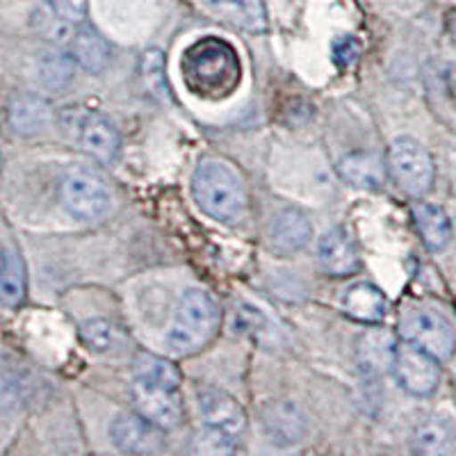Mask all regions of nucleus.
<instances>
[{
    "mask_svg": "<svg viewBox=\"0 0 456 456\" xmlns=\"http://www.w3.org/2000/svg\"><path fill=\"white\" fill-rule=\"evenodd\" d=\"M181 76L197 99H228L242 80L238 51L219 37H201L183 51Z\"/></svg>",
    "mask_w": 456,
    "mask_h": 456,
    "instance_id": "obj_1",
    "label": "nucleus"
},
{
    "mask_svg": "<svg viewBox=\"0 0 456 456\" xmlns=\"http://www.w3.org/2000/svg\"><path fill=\"white\" fill-rule=\"evenodd\" d=\"M192 194L203 213L224 224H233L242 219L247 210V192L226 162L203 160L194 169Z\"/></svg>",
    "mask_w": 456,
    "mask_h": 456,
    "instance_id": "obj_2",
    "label": "nucleus"
},
{
    "mask_svg": "<svg viewBox=\"0 0 456 456\" xmlns=\"http://www.w3.org/2000/svg\"><path fill=\"white\" fill-rule=\"evenodd\" d=\"M219 322L222 313L213 297L203 290H187L167 331V349L174 356H192L201 352L217 336Z\"/></svg>",
    "mask_w": 456,
    "mask_h": 456,
    "instance_id": "obj_3",
    "label": "nucleus"
},
{
    "mask_svg": "<svg viewBox=\"0 0 456 456\" xmlns=\"http://www.w3.org/2000/svg\"><path fill=\"white\" fill-rule=\"evenodd\" d=\"M399 333L438 361H447L456 352V333L443 313L429 306H406L399 313Z\"/></svg>",
    "mask_w": 456,
    "mask_h": 456,
    "instance_id": "obj_4",
    "label": "nucleus"
},
{
    "mask_svg": "<svg viewBox=\"0 0 456 456\" xmlns=\"http://www.w3.org/2000/svg\"><path fill=\"white\" fill-rule=\"evenodd\" d=\"M386 162H388L390 178L409 197L420 199L434 187V160H431L429 151L413 137H397L390 144Z\"/></svg>",
    "mask_w": 456,
    "mask_h": 456,
    "instance_id": "obj_5",
    "label": "nucleus"
},
{
    "mask_svg": "<svg viewBox=\"0 0 456 456\" xmlns=\"http://www.w3.org/2000/svg\"><path fill=\"white\" fill-rule=\"evenodd\" d=\"M60 199L69 215L92 222L110 208V190L103 178L89 167H71L60 181Z\"/></svg>",
    "mask_w": 456,
    "mask_h": 456,
    "instance_id": "obj_6",
    "label": "nucleus"
},
{
    "mask_svg": "<svg viewBox=\"0 0 456 456\" xmlns=\"http://www.w3.org/2000/svg\"><path fill=\"white\" fill-rule=\"evenodd\" d=\"M441 361L409 340L395 345L393 372L399 386L415 397H427L438 388L441 381Z\"/></svg>",
    "mask_w": 456,
    "mask_h": 456,
    "instance_id": "obj_7",
    "label": "nucleus"
},
{
    "mask_svg": "<svg viewBox=\"0 0 456 456\" xmlns=\"http://www.w3.org/2000/svg\"><path fill=\"white\" fill-rule=\"evenodd\" d=\"M133 404L137 413L151 420L162 431L176 429L183 420L181 388H171L165 384H151L144 379H135L133 384Z\"/></svg>",
    "mask_w": 456,
    "mask_h": 456,
    "instance_id": "obj_8",
    "label": "nucleus"
},
{
    "mask_svg": "<svg viewBox=\"0 0 456 456\" xmlns=\"http://www.w3.org/2000/svg\"><path fill=\"white\" fill-rule=\"evenodd\" d=\"M201 413L206 429L210 434L219 436L224 441L233 443L247 429V413L242 404L233 395L224 393L217 388H208L201 393Z\"/></svg>",
    "mask_w": 456,
    "mask_h": 456,
    "instance_id": "obj_9",
    "label": "nucleus"
},
{
    "mask_svg": "<svg viewBox=\"0 0 456 456\" xmlns=\"http://www.w3.org/2000/svg\"><path fill=\"white\" fill-rule=\"evenodd\" d=\"M112 443L119 450L133 452V454H146L156 452L162 443V429L151 420H146L142 413H121L114 418Z\"/></svg>",
    "mask_w": 456,
    "mask_h": 456,
    "instance_id": "obj_10",
    "label": "nucleus"
},
{
    "mask_svg": "<svg viewBox=\"0 0 456 456\" xmlns=\"http://www.w3.org/2000/svg\"><path fill=\"white\" fill-rule=\"evenodd\" d=\"M320 263L322 270L336 279L356 274L361 267V254L347 228H331L324 233L320 240Z\"/></svg>",
    "mask_w": 456,
    "mask_h": 456,
    "instance_id": "obj_11",
    "label": "nucleus"
},
{
    "mask_svg": "<svg viewBox=\"0 0 456 456\" xmlns=\"http://www.w3.org/2000/svg\"><path fill=\"white\" fill-rule=\"evenodd\" d=\"M78 142L80 149L89 158H94L96 162H103V165L117 158L121 146V137L117 128L99 112L85 114L83 121L78 124Z\"/></svg>",
    "mask_w": 456,
    "mask_h": 456,
    "instance_id": "obj_12",
    "label": "nucleus"
},
{
    "mask_svg": "<svg viewBox=\"0 0 456 456\" xmlns=\"http://www.w3.org/2000/svg\"><path fill=\"white\" fill-rule=\"evenodd\" d=\"M201 3L231 26L249 32L267 30V12L263 0H201Z\"/></svg>",
    "mask_w": 456,
    "mask_h": 456,
    "instance_id": "obj_13",
    "label": "nucleus"
},
{
    "mask_svg": "<svg viewBox=\"0 0 456 456\" xmlns=\"http://www.w3.org/2000/svg\"><path fill=\"white\" fill-rule=\"evenodd\" d=\"M311 222L297 208H285L272 222V244L281 254H295L311 240Z\"/></svg>",
    "mask_w": 456,
    "mask_h": 456,
    "instance_id": "obj_14",
    "label": "nucleus"
},
{
    "mask_svg": "<svg viewBox=\"0 0 456 456\" xmlns=\"http://www.w3.org/2000/svg\"><path fill=\"white\" fill-rule=\"evenodd\" d=\"M342 308L352 320L361 324H379L388 313V301L384 292L374 288L372 283H356L352 285L342 299Z\"/></svg>",
    "mask_w": 456,
    "mask_h": 456,
    "instance_id": "obj_15",
    "label": "nucleus"
},
{
    "mask_svg": "<svg viewBox=\"0 0 456 456\" xmlns=\"http://www.w3.org/2000/svg\"><path fill=\"white\" fill-rule=\"evenodd\" d=\"M340 174L354 187L377 190L384 185L386 176H388V162H384V158H379L377 153H370V151H356V153L342 158Z\"/></svg>",
    "mask_w": 456,
    "mask_h": 456,
    "instance_id": "obj_16",
    "label": "nucleus"
},
{
    "mask_svg": "<svg viewBox=\"0 0 456 456\" xmlns=\"http://www.w3.org/2000/svg\"><path fill=\"white\" fill-rule=\"evenodd\" d=\"M10 126L19 135H35L51 121V105L35 94H21L14 96L7 110Z\"/></svg>",
    "mask_w": 456,
    "mask_h": 456,
    "instance_id": "obj_17",
    "label": "nucleus"
},
{
    "mask_svg": "<svg viewBox=\"0 0 456 456\" xmlns=\"http://www.w3.org/2000/svg\"><path fill=\"white\" fill-rule=\"evenodd\" d=\"M263 422L267 434L272 436V441L276 443H297L306 431L304 425V415L297 411V406L288 404V402H276L270 404L263 413Z\"/></svg>",
    "mask_w": 456,
    "mask_h": 456,
    "instance_id": "obj_18",
    "label": "nucleus"
},
{
    "mask_svg": "<svg viewBox=\"0 0 456 456\" xmlns=\"http://www.w3.org/2000/svg\"><path fill=\"white\" fill-rule=\"evenodd\" d=\"M71 55L89 73H101L110 62V44L99 30L83 26L71 42Z\"/></svg>",
    "mask_w": 456,
    "mask_h": 456,
    "instance_id": "obj_19",
    "label": "nucleus"
},
{
    "mask_svg": "<svg viewBox=\"0 0 456 456\" xmlns=\"http://www.w3.org/2000/svg\"><path fill=\"white\" fill-rule=\"evenodd\" d=\"M413 219L418 231H420L422 242L431 251H441L443 247H447L452 238V224L443 208L431 206V203H418L413 208Z\"/></svg>",
    "mask_w": 456,
    "mask_h": 456,
    "instance_id": "obj_20",
    "label": "nucleus"
},
{
    "mask_svg": "<svg viewBox=\"0 0 456 456\" xmlns=\"http://www.w3.org/2000/svg\"><path fill=\"white\" fill-rule=\"evenodd\" d=\"M26 288L28 276L21 254L12 244H7L3 251V304L7 308L19 306L26 297Z\"/></svg>",
    "mask_w": 456,
    "mask_h": 456,
    "instance_id": "obj_21",
    "label": "nucleus"
},
{
    "mask_svg": "<svg viewBox=\"0 0 456 456\" xmlns=\"http://www.w3.org/2000/svg\"><path fill=\"white\" fill-rule=\"evenodd\" d=\"M454 441V431H452L450 422L441 415H431L427 420H422L415 429L413 443L415 450L422 454H443L452 447Z\"/></svg>",
    "mask_w": 456,
    "mask_h": 456,
    "instance_id": "obj_22",
    "label": "nucleus"
},
{
    "mask_svg": "<svg viewBox=\"0 0 456 456\" xmlns=\"http://www.w3.org/2000/svg\"><path fill=\"white\" fill-rule=\"evenodd\" d=\"M32 30L37 32V35L42 37V39H46V42L51 44H57V46H64V44H71L73 37H76V32H78V28L69 26V23H64L60 16L55 14V12L48 7V3L44 0L42 5L37 7L35 14H32Z\"/></svg>",
    "mask_w": 456,
    "mask_h": 456,
    "instance_id": "obj_23",
    "label": "nucleus"
},
{
    "mask_svg": "<svg viewBox=\"0 0 456 456\" xmlns=\"http://www.w3.org/2000/svg\"><path fill=\"white\" fill-rule=\"evenodd\" d=\"M135 379L181 388V372H178L176 365L167 361V358L156 356V354H140L135 358Z\"/></svg>",
    "mask_w": 456,
    "mask_h": 456,
    "instance_id": "obj_24",
    "label": "nucleus"
},
{
    "mask_svg": "<svg viewBox=\"0 0 456 456\" xmlns=\"http://www.w3.org/2000/svg\"><path fill=\"white\" fill-rule=\"evenodd\" d=\"M76 57L64 55V53H53L46 55L39 64V78H42L44 87L60 92V89L69 87L76 76Z\"/></svg>",
    "mask_w": 456,
    "mask_h": 456,
    "instance_id": "obj_25",
    "label": "nucleus"
},
{
    "mask_svg": "<svg viewBox=\"0 0 456 456\" xmlns=\"http://www.w3.org/2000/svg\"><path fill=\"white\" fill-rule=\"evenodd\" d=\"M80 340L92 352H108L117 342V329L108 320H87L80 327Z\"/></svg>",
    "mask_w": 456,
    "mask_h": 456,
    "instance_id": "obj_26",
    "label": "nucleus"
},
{
    "mask_svg": "<svg viewBox=\"0 0 456 456\" xmlns=\"http://www.w3.org/2000/svg\"><path fill=\"white\" fill-rule=\"evenodd\" d=\"M142 78L144 85L153 94H165L167 92V80H165V64H162V53L160 51H149L142 57Z\"/></svg>",
    "mask_w": 456,
    "mask_h": 456,
    "instance_id": "obj_27",
    "label": "nucleus"
},
{
    "mask_svg": "<svg viewBox=\"0 0 456 456\" xmlns=\"http://www.w3.org/2000/svg\"><path fill=\"white\" fill-rule=\"evenodd\" d=\"M46 3L69 26L80 30L87 23V0H46Z\"/></svg>",
    "mask_w": 456,
    "mask_h": 456,
    "instance_id": "obj_28",
    "label": "nucleus"
},
{
    "mask_svg": "<svg viewBox=\"0 0 456 456\" xmlns=\"http://www.w3.org/2000/svg\"><path fill=\"white\" fill-rule=\"evenodd\" d=\"M358 42L354 37H340L333 42V62L340 69H349L358 57Z\"/></svg>",
    "mask_w": 456,
    "mask_h": 456,
    "instance_id": "obj_29",
    "label": "nucleus"
},
{
    "mask_svg": "<svg viewBox=\"0 0 456 456\" xmlns=\"http://www.w3.org/2000/svg\"><path fill=\"white\" fill-rule=\"evenodd\" d=\"M445 85H447V92L452 94L456 99V62L450 64L445 71Z\"/></svg>",
    "mask_w": 456,
    "mask_h": 456,
    "instance_id": "obj_30",
    "label": "nucleus"
},
{
    "mask_svg": "<svg viewBox=\"0 0 456 456\" xmlns=\"http://www.w3.org/2000/svg\"><path fill=\"white\" fill-rule=\"evenodd\" d=\"M447 30H450L452 42L456 44V12H454V14H450V19H447Z\"/></svg>",
    "mask_w": 456,
    "mask_h": 456,
    "instance_id": "obj_31",
    "label": "nucleus"
}]
</instances>
